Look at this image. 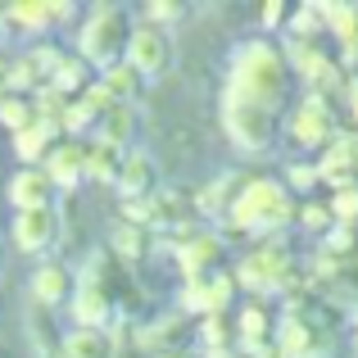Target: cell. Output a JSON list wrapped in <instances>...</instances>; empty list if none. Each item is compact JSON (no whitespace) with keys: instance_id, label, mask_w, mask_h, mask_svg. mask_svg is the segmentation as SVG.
<instances>
[{"instance_id":"1","label":"cell","mask_w":358,"mask_h":358,"mask_svg":"<svg viewBox=\"0 0 358 358\" xmlns=\"http://www.w3.org/2000/svg\"><path fill=\"white\" fill-rule=\"evenodd\" d=\"M290 91V64L281 55V45L263 41H245L231 50V73H227V96L222 100H241V105H259L268 114H277L286 105Z\"/></svg>"},{"instance_id":"2","label":"cell","mask_w":358,"mask_h":358,"mask_svg":"<svg viewBox=\"0 0 358 358\" xmlns=\"http://www.w3.org/2000/svg\"><path fill=\"white\" fill-rule=\"evenodd\" d=\"M295 213H299L295 195H290L277 177H250L222 222H227L231 231H245V236H263V241H268V236H277V231H286L290 222H295Z\"/></svg>"},{"instance_id":"3","label":"cell","mask_w":358,"mask_h":358,"mask_svg":"<svg viewBox=\"0 0 358 358\" xmlns=\"http://www.w3.org/2000/svg\"><path fill=\"white\" fill-rule=\"evenodd\" d=\"M127 36H131V18L122 5H91L82 14V27H78V59L91 64V73H105L122 64L127 55Z\"/></svg>"},{"instance_id":"4","label":"cell","mask_w":358,"mask_h":358,"mask_svg":"<svg viewBox=\"0 0 358 358\" xmlns=\"http://www.w3.org/2000/svg\"><path fill=\"white\" fill-rule=\"evenodd\" d=\"M236 286L250 290V295H277V290L290 286L295 268H290V250L281 241H263L259 250H250L245 259L236 263Z\"/></svg>"},{"instance_id":"5","label":"cell","mask_w":358,"mask_h":358,"mask_svg":"<svg viewBox=\"0 0 358 358\" xmlns=\"http://www.w3.org/2000/svg\"><path fill=\"white\" fill-rule=\"evenodd\" d=\"M122 64H127L141 82H159L168 69H173V36H168L164 27H155V23H131Z\"/></svg>"},{"instance_id":"6","label":"cell","mask_w":358,"mask_h":358,"mask_svg":"<svg viewBox=\"0 0 358 358\" xmlns=\"http://www.w3.org/2000/svg\"><path fill=\"white\" fill-rule=\"evenodd\" d=\"M222 127H227L231 145L245 150V155H259V150L272 145L277 136V114L259 105H241V100H222Z\"/></svg>"},{"instance_id":"7","label":"cell","mask_w":358,"mask_h":358,"mask_svg":"<svg viewBox=\"0 0 358 358\" xmlns=\"http://www.w3.org/2000/svg\"><path fill=\"white\" fill-rule=\"evenodd\" d=\"M286 131H290V141H295L299 150H327L331 145L336 141V114H331V105H327V96H313V91H308V96L295 105Z\"/></svg>"},{"instance_id":"8","label":"cell","mask_w":358,"mask_h":358,"mask_svg":"<svg viewBox=\"0 0 358 358\" xmlns=\"http://www.w3.org/2000/svg\"><path fill=\"white\" fill-rule=\"evenodd\" d=\"M222 250H227V241H222L218 231H182V241L173 245L177 268H182L186 281H200V277H209V272H218Z\"/></svg>"},{"instance_id":"9","label":"cell","mask_w":358,"mask_h":358,"mask_svg":"<svg viewBox=\"0 0 358 358\" xmlns=\"http://www.w3.org/2000/svg\"><path fill=\"white\" fill-rule=\"evenodd\" d=\"M64 308H69L73 331H114L118 322V304L105 286H78Z\"/></svg>"},{"instance_id":"10","label":"cell","mask_w":358,"mask_h":358,"mask_svg":"<svg viewBox=\"0 0 358 358\" xmlns=\"http://www.w3.org/2000/svg\"><path fill=\"white\" fill-rule=\"evenodd\" d=\"M59 209H27V213H14V222H9V236L23 254H50L55 245H59Z\"/></svg>"},{"instance_id":"11","label":"cell","mask_w":358,"mask_h":358,"mask_svg":"<svg viewBox=\"0 0 358 358\" xmlns=\"http://www.w3.org/2000/svg\"><path fill=\"white\" fill-rule=\"evenodd\" d=\"M317 177H322V182H331L336 191L358 186V131H336V141L322 150Z\"/></svg>"},{"instance_id":"12","label":"cell","mask_w":358,"mask_h":358,"mask_svg":"<svg viewBox=\"0 0 358 358\" xmlns=\"http://www.w3.org/2000/svg\"><path fill=\"white\" fill-rule=\"evenodd\" d=\"M41 173L50 177L55 191H78L87 182V141H59V145L45 155Z\"/></svg>"},{"instance_id":"13","label":"cell","mask_w":358,"mask_h":358,"mask_svg":"<svg viewBox=\"0 0 358 358\" xmlns=\"http://www.w3.org/2000/svg\"><path fill=\"white\" fill-rule=\"evenodd\" d=\"M27 290H32V299H36L41 308H64V304L73 299V290H78V281H73V272L64 268V263L45 259L41 268H32Z\"/></svg>"},{"instance_id":"14","label":"cell","mask_w":358,"mask_h":358,"mask_svg":"<svg viewBox=\"0 0 358 358\" xmlns=\"http://www.w3.org/2000/svg\"><path fill=\"white\" fill-rule=\"evenodd\" d=\"M5 200L14 204V213H27V209H50L55 204V186L41 168H18L14 177L5 182Z\"/></svg>"},{"instance_id":"15","label":"cell","mask_w":358,"mask_h":358,"mask_svg":"<svg viewBox=\"0 0 358 358\" xmlns=\"http://www.w3.org/2000/svg\"><path fill=\"white\" fill-rule=\"evenodd\" d=\"M118 195L122 204L127 200H145V195L159 191V168H155V155L150 150H127L122 155V173H118Z\"/></svg>"},{"instance_id":"16","label":"cell","mask_w":358,"mask_h":358,"mask_svg":"<svg viewBox=\"0 0 358 358\" xmlns=\"http://www.w3.org/2000/svg\"><path fill=\"white\" fill-rule=\"evenodd\" d=\"M59 141H64L59 122H41V118H36L32 127H23L18 136H9V145H14L18 164H27V168H41V164H45V155H50V150L59 145Z\"/></svg>"},{"instance_id":"17","label":"cell","mask_w":358,"mask_h":358,"mask_svg":"<svg viewBox=\"0 0 358 358\" xmlns=\"http://www.w3.org/2000/svg\"><path fill=\"white\" fill-rule=\"evenodd\" d=\"M272 331H277V317L268 313V304L250 299V304L241 308V317H236V345H241V354H254V350H263V345H272Z\"/></svg>"},{"instance_id":"18","label":"cell","mask_w":358,"mask_h":358,"mask_svg":"<svg viewBox=\"0 0 358 358\" xmlns=\"http://www.w3.org/2000/svg\"><path fill=\"white\" fill-rule=\"evenodd\" d=\"M122 155H127V150H118L114 141L91 136V141H87V182L114 186V182H118V173H122Z\"/></svg>"},{"instance_id":"19","label":"cell","mask_w":358,"mask_h":358,"mask_svg":"<svg viewBox=\"0 0 358 358\" xmlns=\"http://www.w3.org/2000/svg\"><path fill=\"white\" fill-rule=\"evenodd\" d=\"M250 182V177H236V173H227V177H213L209 186H204L200 195H195V209L204 213V218H227V209L236 204V195H241V186Z\"/></svg>"},{"instance_id":"20","label":"cell","mask_w":358,"mask_h":358,"mask_svg":"<svg viewBox=\"0 0 358 358\" xmlns=\"http://www.w3.org/2000/svg\"><path fill=\"white\" fill-rule=\"evenodd\" d=\"M5 23H14L18 32H50V0H14V5H5Z\"/></svg>"},{"instance_id":"21","label":"cell","mask_w":358,"mask_h":358,"mask_svg":"<svg viewBox=\"0 0 358 358\" xmlns=\"http://www.w3.org/2000/svg\"><path fill=\"white\" fill-rule=\"evenodd\" d=\"M114 341L109 331H69L59 341V358H114Z\"/></svg>"},{"instance_id":"22","label":"cell","mask_w":358,"mask_h":358,"mask_svg":"<svg viewBox=\"0 0 358 358\" xmlns=\"http://www.w3.org/2000/svg\"><path fill=\"white\" fill-rule=\"evenodd\" d=\"M91 82H96V73H91V64H82L78 55H69V59L59 64V73H55V78H50V87L59 91L64 100H78L82 91L91 87Z\"/></svg>"},{"instance_id":"23","label":"cell","mask_w":358,"mask_h":358,"mask_svg":"<svg viewBox=\"0 0 358 358\" xmlns=\"http://www.w3.org/2000/svg\"><path fill=\"white\" fill-rule=\"evenodd\" d=\"M96 78H100V87L114 96V105H136V100H141V87H145V82H141L127 64H114V69L96 73Z\"/></svg>"},{"instance_id":"24","label":"cell","mask_w":358,"mask_h":358,"mask_svg":"<svg viewBox=\"0 0 358 358\" xmlns=\"http://www.w3.org/2000/svg\"><path fill=\"white\" fill-rule=\"evenodd\" d=\"M96 136L114 141L118 150H131V136H136V109H131V105H114L105 118H100Z\"/></svg>"},{"instance_id":"25","label":"cell","mask_w":358,"mask_h":358,"mask_svg":"<svg viewBox=\"0 0 358 358\" xmlns=\"http://www.w3.org/2000/svg\"><path fill=\"white\" fill-rule=\"evenodd\" d=\"M36 114H32V96H9V91H0V127L9 131V136H18L23 127H32Z\"/></svg>"},{"instance_id":"26","label":"cell","mask_w":358,"mask_h":358,"mask_svg":"<svg viewBox=\"0 0 358 358\" xmlns=\"http://www.w3.org/2000/svg\"><path fill=\"white\" fill-rule=\"evenodd\" d=\"M109 250L122 254V259H141V254L150 250V231L145 227H131V222H114V231H109Z\"/></svg>"},{"instance_id":"27","label":"cell","mask_w":358,"mask_h":358,"mask_svg":"<svg viewBox=\"0 0 358 358\" xmlns=\"http://www.w3.org/2000/svg\"><path fill=\"white\" fill-rule=\"evenodd\" d=\"M27 55V64H32V73H36V82H50L55 73H59V64L69 59V50H64V45H55V41H36L32 50H23Z\"/></svg>"},{"instance_id":"28","label":"cell","mask_w":358,"mask_h":358,"mask_svg":"<svg viewBox=\"0 0 358 358\" xmlns=\"http://www.w3.org/2000/svg\"><path fill=\"white\" fill-rule=\"evenodd\" d=\"M322 18H327V32L341 36V45L358 41V5H322Z\"/></svg>"},{"instance_id":"29","label":"cell","mask_w":358,"mask_h":358,"mask_svg":"<svg viewBox=\"0 0 358 358\" xmlns=\"http://www.w3.org/2000/svg\"><path fill=\"white\" fill-rule=\"evenodd\" d=\"M200 350L209 358H231V336L222 317H200Z\"/></svg>"},{"instance_id":"30","label":"cell","mask_w":358,"mask_h":358,"mask_svg":"<svg viewBox=\"0 0 358 358\" xmlns=\"http://www.w3.org/2000/svg\"><path fill=\"white\" fill-rule=\"evenodd\" d=\"M322 27H327L322 5H299V9H290V32H295V41H313Z\"/></svg>"},{"instance_id":"31","label":"cell","mask_w":358,"mask_h":358,"mask_svg":"<svg viewBox=\"0 0 358 358\" xmlns=\"http://www.w3.org/2000/svg\"><path fill=\"white\" fill-rule=\"evenodd\" d=\"M64 105H69V100H64L59 91L50 87V82L32 91V114L41 118V122H59V118H64Z\"/></svg>"},{"instance_id":"32","label":"cell","mask_w":358,"mask_h":358,"mask_svg":"<svg viewBox=\"0 0 358 358\" xmlns=\"http://www.w3.org/2000/svg\"><path fill=\"white\" fill-rule=\"evenodd\" d=\"M295 218H299V227H304V231H313V236H327V231L336 227L331 204H313V200H308V204H299V213H295Z\"/></svg>"},{"instance_id":"33","label":"cell","mask_w":358,"mask_h":358,"mask_svg":"<svg viewBox=\"0 0 358 358\" xmlns=\"http://www.w3.org/2000/svg\"><path fill=\"white\" fill-rule=\"evenodd\" d=\"M331 218L341 222V227H354L358 222V186H345V191L331 195Z\"/></svg>"},{"instance_id":"34","label":"cell","mask_w":358,"mask_h":358,"mask_svg":"<svg viewBox=\"0 0 358 358\" xmlns=\"http://www.w3.org/2000/svg\"><path fill=\"white\" fill-rule=\"evenodd\" d=\"M317 182H322V177H317V164H286V177H281V186H286L290 195L295 191H313Z\"/></svg>"},{"instance_id":"35","label":"cell","mask_w":358,"mask_h":358,"mask_svg":"<svg viewBox=\"0 0 358 358\" xmlns=\"http://www.w3.org/2000/svg\"><path fill=\"white\" fill-rule=\"evenodd\" d=\"M145 18H150L155 27H164V32H168V23L186 18V5H177V0H150V5H145Z\"/></svg>"},{"instance_id":"36","label":"cell","mask_w":358,"mask_h":358,"mask_svg":"<svg viewBox=\"0 0 358 358\" xmlns=\"http://www.w3.org/2000/svg\"><path fill=\"white\" fill-rule=\"evenodd\" d=\"M286 18H290V5H281V0H272V5H263V27H286Z\"/></svg>"},{"instance_id":"37","label":"cell","mask_w":358,"mask_h":358,"mask_svg":"<svg viewBox=\"0 0 358 358\" xmlns=\"http://www.w3.org/2000/svg\"><path fill=\"white\" fill-rule=\"evenodd\" d=\"M69 18H78V5H69V0H55V5H50V23L64 27Z\"/></svg>"},{"instance_id":"38","label":"cell","mask_w":358,"mask_h":358,"mask_svg":"<svg viewBox=\"0 0 358 358\" xmlns=\"http://www.w3.org/2000/svg\"><path fill=\"white\" fill-rule=\"evenodd\" d=\"M345 96H350V114H354V122H358V82H350V87H345Z\"/></svg>"},{"instance_id":"39","label":"cell","mask_w":358,"mask_h":358,"mask_svg":"<svg viewBox=\"0 0 358 358\" xmlns=\"http://www.w3.org/2000/svg\"><path fill=\"white\" fill-rule=\"evenodd\" d=\"M155 358H186V354H177V350H164V354H155Z\"/></svg>"},{"instance_id":"40","label":"cell","mask_w":358,"mask_h":358,"mask_svg":"<svg viewBox=\"0 0 358 358\" xmlns=\"http://www.w3.org/2000/svg\"><path fill=\"white\" fill-rule=\"evenodd\" d=\"M0 23H5V5H0Z\"/></svg>"},{"instance_id":"41","label":"cell","mask_w":358,"mask_h":358,"mask_svg":"<svg viewBox=\"0 0 358 358\" xmlns=\"http://www.w3.org/2000/svg\"><path fill=\"white\" fill-rule=\"evenodd\" d=\"M354 327H358V308H354Z\"/></svg>"},{"instance_id":"42","label":"cell","mask_w":358,"mask_h":358,"mask_svg":"<svg viewBox=\"0 0 358 358\" xmlns=\"http://www.w3.org/2000/svg\"><path fill=\"white\" fill-rule=\"evenodd\" d=\"M231 358H245V354H231Z\"/></svg>"}]
</instances>
